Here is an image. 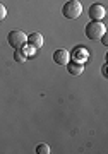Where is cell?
Masks as SVG:
<instances>
[{
	"label": "cell",
	"instance_id": "obj_11",
	"mask_svg": "<svg viewBox=\"0 0 108 154\" xmlns=\"http://www.w3.org/2000/svg\"><path fill=\"white\" fill-rule=\"evenodd\" d=\"M100 39H101V43L105 45V46H108V34H106V33H103V36H101Z\"/></svg>",
	"mask_w": 108,
	"mask_h": 154
},
{
	"label": "cell",
	"instance_id": "obj_4",
	"mask_svg": "<svg viewBox=\"0 0 108 154\" xmlns=\"http://www.w3.org/2000/svg\"><path fill=\"white\" fill-rule=\"evenodd\" d=\"M87 16L91 17V21H101L106 16V9L101 4H91V7L87 9Z\"/></svg>",
	"mask_w": 108,
	"mask_h": 154
},
{
	"label": "cell",
	"instance_id": "obj_1",
	"mask_svg": "<svg viewBox=\"0 0 108 154\" xmlns=\"http://www.w3.org/2000/svg\"><path fill=\"white\" fill-rule=\"evenodd\" d=\"M84 33L91 41H98L103 36V33H106V28L101 21H91L84 26Z\"/></svg>",
	"mask_w": 108,
	"mask_h": 154
},
{
	"label": "cell",
	"instance_id": "obj_5",
	"mask_svg": "<svg viewBox=\"0 0 108 154\" xmlns=\"http://www.w3.org/2000/svg\"><path fill=\"white\" fill-rule=\"evenodd\" d=\"M53 60L55 63H59V65H67L70 60V53L67 50H57L53 53Z\"/></svg>",
	"mask_w": 108,
	"mask_h": 154
},
{
	"label": "cell",
	"instance_id": "obj_3",
	"mask_svg": "<svg viewBox=\"0 0 108 154\" xmlns=\"http://www.w3.org/2000/svg\"><path fill=\"white\" fill-rule=\"evenodd\" d=\"M7 41H9V45H11L14 50H19V48H22V46L27 43V36H26L24 31H21V29H14V31L9 33Z\"/></svg>",
	"mask_w": 108,
	"mask_h": 154
},
{
	"label": "cell",
	"instance_id": "obj_7",
	"mask_svg": "<svg viewBox=\"0 0 108 154\" xmlns=\"http://www.w3.org/2000/svg\"><path fill=\"white\" fill-rule=\"evenodd\" d=\"M69 65V63H67ZM69 74H72V75H81L82 70H84V67H82V63H70L69 65Z\"/></svg>",
	"mask_w": 108,
	"mask_h": 154
},
{
	"label": "cell",
	"instance_id": "obj_10",
	"mask_svg": "<svg viewBox=\"0 0 108 154\" xmlns=\"http://www.w3.org/2000/svg\"><path fill=\"white\" fill-rule=\"evenodd\" d=\"M5 16H7V11H5V7H4L2 4H0V21H4V19H5Z\"/></svg>",
	"mask_w": 108,
	"mask_h": 154
},
{
	"label": "cell",
	"instance_id": "obj_6",
	"mask_svg": "<svg viewBox=\"0 0 108 154\" xmlns=\"http://www.w3.org/2000/svg\"><path fill=\"white\" fill-rule=\"evenodd\" d=\"M27 41H29V46L31 48H40V46H43V34L41 33H31L29 36H27Z\"/></svg>",
	"mask_w": 108,
	"mask_h": 154
},
{
	"label": "cell",
	"instance_id": "obj_9",
	"mask_svg": "<svg viewBox=\"0 0 108 154\" xmlns=\"http://www.w3.org/2000/svg\"><path fill=\"white\" fill-rule=\"evenodd\" d=\"M14 58H16L17 62H24V60H26V57H24V53L21 51V48L16 50V55H14Z\"/></svg>",
	"mask_w": 108,
	"mask_h": 154
},
{
	"label": "cell",
	"instance_id": "obj_8",
	"mask_svg": "<svg viewBox=\"0 0 108 154\" xmlns=\"http://www.w3.org/2000/svg\"><path fill=\"white\" fill-rule=\"evenodd\" d=\"M36 152L38 154H48L50 152V146L48 144H38V146H36Z\"/></svg>",
	"mask_w": 108,
	"mask_h": 154
},
{
	"label": "cell",
	"instance_id": "obj_2",
	"mask_svg": "<svg viewBox=\"0 0 108 154\" xmlns=\"http://www.w3.org/2000/svg\"><path fill=\"white\" fill-rule=\"evenodd\" d=\"M62 14L65 19H77L82 14V5L79 0H67L62 7Z\"/></svg>",
	"mask_w": 108,
	"mask_h": 154
}]
</instances>
